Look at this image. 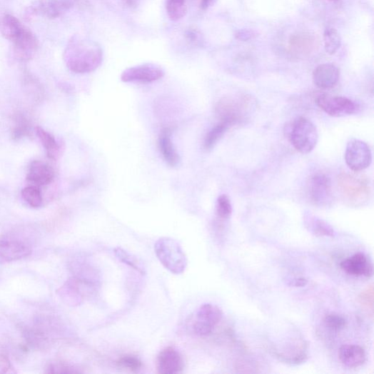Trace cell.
<instances>
[{"label":"cell","instance_id":"1","mask_svg":"<svg viewBox=\"0 0 374 374\" xmlns=\"http://www.w3.org/2000/svg\"><path fill=\"white\" fill-rule=\"evenodd\" d=\"M67 67L76 74H87L96 71L101 65L103 53L96 42L73 38L64 54Z\"/></svg>","mask_w":374,"mask_h":374},{"label":"cell","instance_id":"2","mask_svg":"<svg viewBox=\"0 0 374 374\" xmlns=\"http://www.w3.org/2000/svg\"><path fill=\"white\" fill-rule=\"evenodd\" d=\"M2 34L13 44L14 52L21 61H29L39 50L36 36L15 16L7 14L2 21Z\"/></svg>","mask_w":374,"mask_h":374},{"label":"cell","instance_id":"3","mask_svg":"<svg viewBox=\"0 0 374 374\" xmlns=\"http://www.w3.org/2000/svg\"><path fill=\"white\" fill-rule=\"evenodd\" d=\"M256 102L246 95L228 97L221 99L216 106V113L223 121L232 128L244 121L253 113Z\"/></svg>","mask_w":374,"mask_h":374},{"label":"cell","instance_id":"4","mask_svg":"<svg viewBox=\"0 0 374 374\" xmlns=\"http://www.w3.org/2000/svg\"><path fill=\"white\" fill-rule=\"evenodd\" d=\"M154 251L161 264L175 275L183 273L187 258L178 242L171 238H161L154 245Z\"/></svg>","mask_w":374,"mask_h":374},{"label":"cell","instance_id":"5","mask_svg":"<svg viewBox=\"0 0 374 374\" xmlns=\"http://www.w3.org/2000/svg\"><path fill=\"white\" fill-rule=\"evenodd\" d=\"M288 137L294 148L303 154L313 151L318 141L315 124L305 117H298L288 128Z\"/></svg>","mask_w":374,"mask_h":374},{"label":"cell","instance_id":"6","mask_svg":"<svg viewBox=\"0 0 374 374\" xmlns=\"http://www.w3.org/2000/svg\"><path fill=\"white\" fill-rule=\"evenodd\" d=\"M223 318V310L216 305L206 303L198 310L193 323L194 333L201 337L210 335Z\"/></svg>","mask_w":374,"mask_h":374},{"label":"cell","instance_id":"7","mask_svg":"<svg viewBox=\"0 0 374 374\" xmlns=\"http://www.w3.org/2000/svg\"><path fill=\"white\" fill-rule=\"evenodd\" d=\"M318 106L327 114L333 117H342L354 114L359 106L352 100L341 96H333L323 94L317 98Z\"/></svg>","mask_w":374,"mask_h":374},{"label":"cell","instance_id":"8","mask_svg":"<svg viewBox=\"0 0 374 374\" xmlns=\"http://www.w3.org/2000/svg\"><path fill=\"white\" fill-rule=\"evenodd\" d=\"M345 158L348 166L353 171L360 172L370 166L371 150L366 143L353 139L347 145Z\"/></svg>","mask_w":374,"mask_h":374},{"label":"cell","instance_id":"9","mask_svg":"<svg viewBox=\"0 0 374 374\" xmlns=\"http://www.w3.org/2000/svg\"><path fill=\"white\" fill-rule=\"evenodd\" d=\"M165 74L162 67L147 64L126 69L121 74V80L126 83L148 84L163 79Z\"/></svg>","mask_w":374,"mask_h":374},{"label":"cell","instance_id":"10","mask_svg":"<svg viewBox=\"0 0 374 374\" xmlns=\"http://www.w3.org/2000/svg\"><path fill=\"white\" fill-rule=\"evenodd\" d=\"M77 0H39L29 8V16H41L49 19L58 18L68 12Z\"/></svg>","mask_w":374,"mask_h":374},{"label":"cell","instance_id":"11","mask_svg":"<svg viewBox=\"0 0 374 374\" xmlns=\"http://www.w3.org/2000/svg\"><path fill=\"white\" fill-rule=\"evenodd\" d=\"M338 184L342 193L353 202L363 201L369 195V186L360 178L348 173L341 174Z\"/></svg>","mask_w":374,"mask_h":374},{"label":"cell","instance_id":"12","mask_svg":"<svg viewBox=\"0 0 374 374\" xmlns=\"http://www.w3.org/2000/svg\"><path fill=\"white\" fill-rule=\"evenodd\" d=\"M309 196L315 205L323 206L332 198V184L330 177L323 173H318L310 180Z\"/></svg>","mask_w":374,"mask_h":374},{"label":"cell","instance_id":"13","mask_svg":"<svg viewBox=\"0 0 374 374\" xmlns=\"http://www.w3.org/2000/svg\"><path fill=\"white\" fill-rule=\"evenodd\" d=\"M31 253L32 249L22 241L11 238L0 239V264L21 260Z\"/></svg>","mask_w":374,"mask_h":374},{"label":"cell","instance_id":"14","mask_svg":"<svg viewBox=\"0 0 374 374\" xmlns=\"http://www.w3.org/2000/svg\"><path fill=\"white\" fill-rule=\"evenodd\" d=\"M184 361L181 353L174 348L163 349L157 358V370L160 373L174 374L182 371Z\"/></svg>","mask_w":374,"mask_h":374},{"label":"cell","instance_id":"15","mask_svg":"<svg viewBox=\"0 0 374 374\" xmlns=\"http://www.w3.org/2000/svg\"><path fill=\"white\" fill-rule=\"evenodd\" d=\"M340 266L348 274L354 276L370 278L373 276V264L363 253H357L350 258L343 261Z\"/></svg>","mask_w":374,"mask_h":374},{"label":"cell","instance_id":"16","mask_svg":"<svg viewBox=\"0 0 374 374\" xmlns=\"http://www.w3.org/2000/svg\"><path fill=\"white\" fill-rule=\"evenodd\" d=\"M339 78V69L333 64L320 65L313 73L315 84L322 89L334 87L338 84Z\"/></svg>","mask_w":374,"mask_h":374},{"label":"cell","instance_id":"17","mask_svg":"<svg viewBox=\"0 0 374 374\" xmlns=\"http://www.w3.org/2000/svg\"><path fill=\"white\" fill-rule=\"evenodd\" d=\"M158 147L165 162L171 168L180 163V157L171 140V131L168 128L163 130L158 138Z\"/></svg>","mask_w":374,"mask_h":374},{"label":"cell","instance_id":"18","mask_svg":"<svg viewBox=\"0 0 374 374\" xmlns=\"http://www.w3.org/2000/svg\"><path fill=\"white\" fill-rule=\"evenodd\" d=\"M338 358L343 365L356 368L363 365L366 360L365 350L360 346L347 345L339 349Z\"/></svg>","mask_w":374,"mask_h":374},{"label":"cell","instance_id":"19","mask_svg":"<svg viewBox=\"0 0 374 374\" xmlns=\"http://www.w3.org/2000/svg\"><path fill=\"white\" fill-rule=\"evenodd\" d=\"M54 171L51 167L41 161L30 165L26 179L36 186L49 184L54 179Z\"/></svg>","mask_w":374,"mask_h":374},{"label":"cell","instance_id":"20","mask_svg":"<svg viewBox=\"0 0 374 374\" xmlns=\"http://www.w3.org/2000/svg\"><path fill=\"white\" fill-rule=\"evenodd\" d=\"M227 123L220 121L213 126L206 135L203 141V148L206 151L211 150L219 142L226 132L230 129Z\"/></svg>","mask_w":374,"mask_h":374},{"label":"cell","instance_id":"21","mask_svg":"<svg viewBox=\"0 0 374 374\" xmlns=\"http://www.w3.org/2000/svg\"><path fill=\"white\" fill-rule=\"evenodd\" d=\"M36 131L37 136L46 151L48 157L52 160L56 159L59 152V146L54 137L42 128L38 127Z\"/></svg>","mask_w":374,"mask_h":374},{"label":"cell","instance_id":"22","mask_svg":"<svg viewBox=\"0 0 374 374\" xmlns=\"http://www.w3.org/2000/svg\"><path fill=\"white\" fill-rule=\"evenodd\" d=\"M315 40L309 35L302 34L291 39L290 46L295 54H305L310 51L314 46Z\"/></svg>","mask_w":374,"mask_h":374},{"label":"cell","instance_id":"23","mask_svg":"<svg viewBox=\"0 0 374 374\" xmlns=\"http://www.w3.org/2000/svg\"><path fill=\"white\" fill-rule=\"evenodd\" d=\"M166 11L171 20L182 19L187 13L186 0H166Z\"/></svg>","mask_w":374,"mask_h":374},{"label":"cell","instance_id":"24","mask_svg":"<svg viewBox=\"0 0 374 374\" xmlns=\"http://www.w3.org/2000/svg\"><path fill=\"white\" fill-rule=\"evenodd\" d=\"M324 44L326 52L333 55L340 49L341 39L338 31L332 27H328L324 33Z\"/></svg>","mask_w":374,"mask_h":374},{"label":"cell","instance_id":"25","mask_svg":"<svg viewBox=\"0 0 374 374\" xmlns=\"http://www.w3.org/2000/svg\"><path fill=\"white\" fill-rule=\"evenodd\" d=\"M114 253L121 262L128 265L141 274H145V268L142 263L136 256L119 247L115 248Z\"/></svg>","mask_w":374,"mask_h":374},{"label":"cell","instance_id":"26","mask_svg":"<svg viewBox=\"0 0 374 374\" xmlns=\"http://www.w3.org/2000/svg\"><path fill=\"white\" fill-rule=\"evenodd\" d=\"M21 196L24 201L33 208H39L43 203L41 192L36 186L25 187L21 191Z\"/></svg>","mask_w":374,"mask_h":374},{"label":"cell","instance_id":"27","mask_svg":"<svg viewBox=\"0 0 374 374\" xmlns=\"http://www.w3.org/2000/svg\"><path fill=\"white\" fill-rule=\"evenodd\" d=\"M311 232L318 236L334 237L333 228L326 222L317 217H310L308 223Z\"/></svg>","mask_w":374,"mask_h":374},{"label":"cell","instance_id":"28","mask_svg":"<svg viewBox=\"0 0 374 374\" xmlns=\"http://www.w3.org/2000/svg\"><path fill=\"white\" fill-rule=\"evenodd\" d=\"M216 212L218 217L223 221L228 220L233 213L232 204L226 195H222L216 201Z\"/></svg>","mask_w":374,"mask_h":374},{"label":"cell","instance_id":"29","mask_svg":"<svg viewBox=\"0 0 374 374\" xmlns=\"http://www.w3.org/2000/svg\"><path fill=\"white\" fill-rule=\"evenodd\" d=\"M116 365L133 372H137L143 367L142 361L133 355H124L119 358L116 361Z\"/></svg>","mask_w":374,"mask_h":374},{"label":"cell","instance_id":"30","mask_svg":"<svg viewBox=\"0 0 374 374\" xmlns=\"http://www.w3.org/2000/svg\"><path fill=\"white\" fill-rule=\"evenodd\" d=\"M324 323L328 328L334 331L344 330L348 325V320L337 314H329L325 316Z\"/></svg>","mask_w":374,"mask_h":374},{"label":"cell","instance_id":"31","mask_svg":"<svg viewBox=\"0 0 374 374\" xmlns=\"http://www.w3.org/2000/svg\"><path fill=\"white\" fill-rule=\"evenodd\" d=\"M46 372L48 373H74L79 371L64 363L54 362L48 365Z\"/></svg>","mask_w":374,"mask_h":374},{"label":"cell","instance_id":"32","mask_svg":"<svg viewBox=\"0 0 374 374\" xmlns=\"http://www.w3.org/2000/svg\"><path fill=\"white\" fill-rule=\"evenodd\" d=\"M373 298L374 290L372 285L367 288L359 296L360 303L364 308L370 311L371 315H373Z\"/></svg>","mask_w":374,"mask_h":374},{"label":"cell","instance_id":"33","mask_svg":"<svg viewBox=\"0 0 374 374\" xmlns=\"http://www.w3.org/2000/svg\"><path fill=\"white\" fill-rule=\"evenodd\" d=\"M258 36V34L254 30L251 29H241L238 31L236 34V37L239 41H248L256 39Z\"/></svg>","mask_w":374,"mask_h":374},{"label":"cell","instance_id":"34","mask_svg":"<svg viewBox=\"0 0 374 374\" xmlns=\"http://www.w3.org/2000/svg\"><path fill=\"white\" fill-rule=\"evenodd\" d=\"M13 367L9 358L0 354V373H13Z\"/></svg>","mask_w":374,"mask_h":374},{"label":"cell","instance_id":"35","mask_svg":"<svg viewBox=\"0 0 374 374\" xmlns=\"http://www.w3.org/2000/svg\"><path fill=\"white\" fill-rule=\"evenodd\" d=\"M308 284V280L305 278H296L291 280L290 286L295 288H303Z\"/></svg>","mask_w":374,"mask_h":374},{"label":"cell","instance_id":"36","mask_svg":"<svg viewBox=\"0 0 374 374\" xmlns=\"http://www.w3.org/2000/svg\"><path fill=\"white\" fill-rule=\"evenodd\" d=\"M216 0H201V8L202 10H206L211 7Z\"/></svg>","mask_w":374,"mask_h":374},{"label":"cell","instance_id":"37","mask_svg":"<svg viewBox=\"0 0 374 374\" xmlns=\"http://www.w3.org/2000/svg\"><path fill=\"white\" fill-rule=\"evenodd\" d=\"M123 1L128 6L133 8L137 5L138 0H123Z\"/></svg>","mask_w":374,"mask_h":374},{"label":"cell","instance_id":"38","mask_svg":"<svg viewBox=\"0 0 374 374\" xmlns=\"http://www.w3.org/2000/svg\"><path fill=\"white\" fill-rule=\"evenodd\" d=\"M329 1L334 4H339L340 2V0H329Z\"/></svg>","mask_w":374,"mask_h":374}]
</instances>
